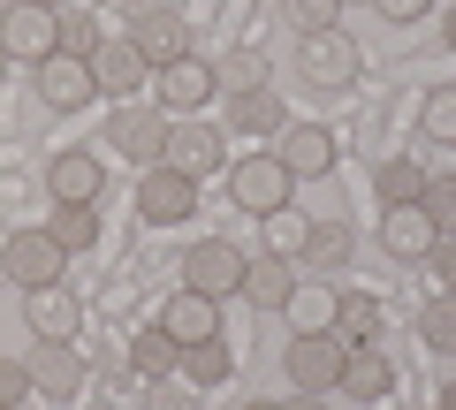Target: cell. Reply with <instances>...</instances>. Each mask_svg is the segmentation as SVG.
Masks as SVG:
<instances>
[{
  "label": "cell",
  "instance_id": "1",
  "mask_svg": "<svg viewBox=\"0 0 456 410\" xmlns=\"http://www.w3.org/2000/svg\"><path fill=\"white\" fill-rule=\"evenodd\" d=\"M289 190H297V175L274 160V152H244V160L228 167V197H236V205H244L251 221L281 213V205H289Z\"/></svg>",
  "mask_w": 456,
  "mask_h": 410
},
{
  "label": "cell",
  "instance_id": "2",
  "mask_svg": "<svg viewBox=\"0 0 456 410\" xmlns=\"http://www.w3.org/2000/svg\"><path fill=\"white\" fill-rule=\"evenodd\" d=\"M160 167H175V175L206 182L213 167H228V137H221V130H206V122H191V115H167V145H160Z\"/></svg>",
  "mask_w": 456,
  "mask_h": 410
},
{
  "label": "cell",
  "instance_id": "3",
  "mask_svg": "<svg viewBox=\"0 0 456 410\" xmlns=\"http://www.w3.org/2000/svg\"><path fill=\"white\" fill-rule=\"evenodd\" d=\"M61 266H69V251L53 244L46 229H16L8 244H0V274L16 281V289H53V281H61Z\"/></svg>",
  "mask_w": 456,
  "mask_h": 410
},
{
  "label": "cell",
  "instance_id": "4",
  "mask_svg": "<svg viewBox=\"0 0 456 410\" xmlns=\"http://www.w3.org/2000/svg\"><path fill=\"white\" fill-rule=\"evenodd\" d=\"M183 289H198V296H236L244 289V251L236 244H221V236H206V244H191L183 251Z\"/></svg>",
  "mask_w": 456,
  "mask_h": 410
},
{
  "label": "cell",
  "instance_id": "5",
  "mask_svg": "<svg viewBox=\"0 0 456 410\" xmlns=\"http://www.w3.org/2000/svg\"><path fill=\"white\" fill-rule=\"evenodd\" d=\"M358 68H365V53H358V38L342 31H312L305 38V84H320V92H342V84H358Z\"/></svg>",
  "mask_w": 456,
  "mask_h": 410
},
{
  "label": "cell",
  "instance_id": "6",
  "mask_svg": "<svg viewBox=\"0 0 456 410\" xmlns=\"http://www.w3.org/2000/svg\"><path fill=\"white\" fill-rule=\"evenodd\" d=\"M274 160L289 167L297 182H320V175H335L342 145H335V130H320V122H289V130H281V145H274Z\"/></svg>",
  "mask_w": 456,
  "mask_h": 410
},
{
  "label": "cell",
  "instance_id": "7",
  "mask_svg": "<svg viewBox=\"0 0 456 410\" xmlns=\"http://www.w3.org/2000/svg\"><path fill=\"white\" fill-rule=\"evenodd\" d=\"M137 213H145L152 229H175V221L198 213V182L175 175V167H145V182H137Z\"/></svg>",
  "mask_w": 456,
  "mask_h": 410
},
{
  "label": "cell",
  "instance_id": "8",
  "mask_svg": "<svg viewBox=\"0 0 456 410\" xmlns=\"http://www.w3.org/2000/svg\"><path fill=\"white\" fill-rule=\"evenodd\" d=\"M342 358H350V350H342L335 334H297L281 365H289V380L305 395H327V388H342Z\"/></svg>",
  "mask_w": 456,
  "mask_h": 410
},
{
  "label": "cell",
  "instance_id": "9",
  "mask_svg": "<svg viewBox=\"0 0 456 410\" xmlns=\"http://www.w3.org/2000/svg\"><path fill=\"white\" fill-rule=\"evenodd\" d=\"M92 84L114 99V107H130V92H145L152 68H145V53H137L130 38H99V53H92Z\"/></svg>",
  "mask_w": 456,
  "mask_h": 410
},
{
  "label": "cell",
  "instance_id": "10",
  "mask_svg": "<svg viewBox=\"0 0 456 410\" xmlns=\"http://www.w3.org/2000/svg\"><path fill=\"white\" fill-rule=\"evenodd\" d=\"M23 373H31V395H46V403H77L84 395V358L69 342H38L23 358Z\"/></svg>",
  "mask_w": 456,
  "mask_h": 410
},
{
  "label": "cell",
  "instance_id": "11",
  "mask_svg": "<svg viewBox=\"0 0 456 410\" xmlns=\"http://www.w3.org/2000/svg\"><path fill=\"white\" fill-rule=\"evenodd\" d=\"M99 145H122V160H145V167H160L167 115H160V107H114V122H107V137H99Z\"/></svg>",
  "mask_w": 456,
  "mask_h": 410
},
{
  "label": "cell",
  "instance_id": "12",
  "mask_svg": "<svg viewBox=\"0 0 456 410\" xmlns=\"http://www.w3.org/2000/svg\"><path fill=\"white\" fill-rule=\"evenodd\" d=\"M152 92H160V115H198L221 84H213V61H198V53H183V61H167L160 76H152Z\"/></svg>",
  "mask_w": 456,
  "mask_h": 410
},
{
  "label": "cell",
  "instance_id": "13",
  "mask_svg": "<svg viewBox=\"0 0 456 410\" xmlns=\"http://www.w3.org/2000/svg\"><path fill=\"white\" fill-rule=\"evenodd\" d=\"M0 53L38 68V61L53 53V8H31V0H16V8L0 16Z\"/></svg>",
  "mask_w": 456,
  "mask_h": 410
},
{
  "label": "cell",
  "instance_id": "14",
  "mask_svg": "<svg viewBox=\"0 0 456 410\" xmlns=\"http://www.w3.org/2000/svg\"><path fill=\"white\" fill-rule=\"evenodd\" d=\"M38 99H46V107H61V115L92 107V99H99L92 61H77V53H46V61H38Z\"/></svg>",
  "mask_w": 456,
  "mask_h": 410
},
{
  "label": "cell",
  "instance_id": "15",
  "mask_svg": "<svg viewBox=\"0 0 456 410\" xmlns=\"http://www.w3.org/2000/svg\"><path fill=\"white\" fill-rule=\"evenodd\" d=\"M122 38H130V46L145 53V68H152V76H160L167 61H183V53H191V23H183L175 8H160V16H137Z\"/></svg>",
  "mask_w": 456,
  "mask_h": 410
},
{
  "label": "cell",
  "instance_id": "16",
  "mask_svg": "<svg viewBox=\"0 0 456 410\" xmlns=\"http://www.w3.org/2000/svg\"><path fill=\"white\" fill-rule=\"evenodd\" d=\"M23 327L38 334V342H69V334L84 327V304L53 281V289H23Z\"/></svg>",
  "mask_w": 456,
  "mask_h": 410
},
{
  "label": "cell",
  "instance_id": "17",
  "mask_svg": "<svg viewBox=\"0 0 456 410\" xmlns=\"http://www.w3.org/2000/svg\"><path fill=\"white\" fill-rule=\"evenodd\" d=\"M46 190H53V205H92V197L107 190V167H99L92 152H53L46 160Z\"/></svg>",
  "mask_w": 456,
  "mask_h": 410
},
{
  "label": "cell",
  "instance_id": "18",
  "mask_svg": "<svg viewBox=\"0 0 456 410\" xmlns=\"http://www.w3.org/2000/svg\"><path fill=\"white\" fill-rule=\"evenodd\" d=\"M441 236H434V221H426V205H388L380 213V251L388 259H426Z\"/></svg>",
  "mask_w": 456,
  "mask_h": 410
},
{
  "label": "cell",
  "instance_id": "19",
  "mask_svg": "<svg viewBox=\"0 0 456 410\" xmlns=\"http://www.w3.org/2000/svg\"><path fill=\"white\" fill-rule=\"evenodd\" d=\"M160 327L175 334L183 350H191V342H213V334H221V304H213V296H198V289H175V304L160 312Z\"/></svg>",
  "mask_w": 456,
  "mask_h": 410
},
{
  "label": "cell",
  "instance_id": "20",
  "mask_svg": "<svg viewBox=\"0 0 456 410\" xmlns=\"http://www.w3.org/2000/svg\"><path fill=\"white\" fill-rule=\"evenodd\" d=\"M244 296L259 304V312H281L297 296V266L274 259V251H259V259H244Z\"/></svg>",
  "mask_w": 456,
  "mask_h": 410
},
{
  "label": "cell",
  "instance_id": "21",
  "mask_svg": "<svg viewBox=\"0 0 456 410\" xmlns=\"http://www.w3.org/2000/svg\"><path fill=\"white\" fill-rule=\"evenodd\" d=\"M228 130H236V137H281V130H289V107H281V92L266 84V92L228 99Z\"/></svg>",
  "mask_w": 456,
  "mask_h": 410
},
{
  "label": "cell",
  "instance_id": "22",
  "mask_svg": "<svg viewBox=\"0 0 456 410\" xmlns=\"http://www.w3.org/2000/svg\"><path fill=\"white\" fill-rule=\"evenodd\" d=\"M327 334H335L342 350H380V304H373V296H342Z\"/></svg>",
  "mask_w": 456,
  "mask_h": 410
},
{
  "label": "cell",
  "instance_id": "23",
  "mask_svg": "<svg viewBox=\"0 0 456 410\" xmlns=\"http://www.w3.org/2000/svg\"><path fill=\"white\" fill-rule=\"evenodd\" d=\"M388 388H395V365L380 358V350H350V358H342V395H358V403H380Z\"/></svg>",
  "mask_w": 456,
  "mask_h": 410
},
{
  "label": "cell",
  "instance_id": "24",
  "mask_svg": "<svg viewBox=\"0 0 456 410\" xmlns=\"http://www.w3.org/2000/svg\"><path fill=\"white\" fill-rule=\"evenodd\" d=\"M350 251H358V236L342 229V221H320V229L305 236V251H297V266H312V274H335V266H350Z\"/></svg>",
  "mask_w": 456,
  "mask_h": 410
},
{
  "label": "cell",
  "instance_id": "25",
  "mask_svg": "<svg viewBox=\"0 0 456 410\" xmlns=\"http://www.w3.org/2000/svg\"><path fill=\"white\" fill-rule=\"evenodd\" d=\"M130 365L145 380H175V365H183V342L167 327H137V342H130Z\"/></svg>",
  "mask_w": 456,
  "mask_h": 410
},
{
  "label": "cell",
  "instance_id": "26",
  "mask_svg": "<svg viewBox=\"0 0 456 410\" xmlns=\"http://www.w3.org/2000/svg\"><path fill=\"white\" fill-rule=\"evenodd\" d=\"M335 304H342V296L327 289V281H297V296L281 304V312L297 319V334H327V327H335Z\"/></svg>",
  "mask_w": 456,
  "mask_h": 410
},
{
  "label": "cell",
  "instance_id": "27",
  "mask_svg": "<svg viewBox=\"0 0 456 410\" xmlns=\"http://www.w3.org/2000/svg\"><path fill=\"white\" fill-rule=\"evenodd\" d=\"M175 373H183V388H221V380L236 373V358H228V342L213 334V342H191V350H183Z\"/></svg>",
  "mask_w": 456,
  "mask_h": 410
},
{
  "label": "cell",
  "instance_id": "28",
  "mask_svg": "<svg viewBox=\"0 0 456 410\" xmlns=\"http://www.w3.org/2000/svg\"><path fill=\"white\" fill-rule=\"evenodd\" d=\"M213 84H221L228 99H244V92H266V53H259V46H236L221 68H213Z\"/></svg>",
  "mask_w": 456,
  "mask_h": 410
},
{
  "label": "cell",
  "instance_id": "29",
  "mask_svg": "<svg viewBox=\"0 0 456 410\" xmlns=\"http://www.w3.org/2000/svg\"><path fill=\"white\" fill-rule=\"evenodd\" d=\"M373 190H380V205H419L426 167H419V160H380V167H373Z\"/></svg>",
  "mask_w": 456,
  "mask_h": 410
},
{
  "label": "cell",
  "instance_id": "30",
  "mask_svg": "<svg viewBox=\"0 0 456 410\" xmlns=\"http://www.w3.org/2000/svg\"><path fill=\"white\" fill-rule=\"evenodd\" d=\"M99 16H84V8H61V16H53V53H77V61H92L99 53Z\"/></svg>",
  "mask_w": 456,
  "mask_h": 410
},
{
  "label": "cell",
  "instance_id": "31",
  "mask_svg": "<svg viewBox=\"0 0 456 410\" xmlns=\"http://www.w3.org/2000/svg\"><path fill=\"white\" fill-rule=\"evenodd\" d=\"M46 236H53L61 251H92V244H99V213H92V205H53Z\"/></svg>",
  "mask_w": 456,
  "mask_h": 410
},
{
  "label": "cell",
  "instance_id": "32",
  "mask_svg": "<svg viewBox=\"0 0 456 410\" xmlns=\"http://www.w3.org/2000/svg\"><path fill=\"white\" fill-rule=\"evenodd\" d=\"M419 122H426V137H434V145H456V84H434V92H426Z\"/></svg>",
  "mask_w": 456,
  "mask_h": 410
},
{
  "label": "cell",
  "instance_id": "33",
  "mask_svg": "<svg viewBox=\"0 0 456 410\" xmlns=\"http://www.w3.org/2000/svg\"><path fill=\"white\" fill-rule=\"evenodd\" d=\"M305 236H312V221H305V213H289V205H281V213H266V251H274V259H289V266H297Z\"/></svg>",
  "mask_w": 456,
  "mask_h": 410
},
{
  "label": "cell",
  "instance_id": "34",
  "mask_svg": "<svg viewBox=\"0 0 456 410\" xmlns=\"http://www.w3.org/2000/svg\"><path fill=\"white\" fill-rule=\"evenodd\" d=\"M419 205H426V221H434V236H456V175H426Z\"/></svg>",
  "mask_w": 456,
  "mask_h": 410
},
{
  "label": "cell",
  "instance_id": "35",
  "mask_svg": "<svg viewBox=\"0 0 456 410\" xmlns=\"http://www.w3.org/2000/svg\"><path fill=\"white\" fill-rule=\"evenodd\" d=\"M419 334H426V350H456V296H434V304H426Z\"/></svg>",
  "mask_w": 456,
  "mask_h": 410
},
{
  "label": "cell",
  "instance_id": "36",
  "mask_svg": "<svg viewBox=\"0 0 456 410\" xmlns=\"http://www.w3.org/2000/svg\"><path fill=\"white\" fill-rule=\"evenodd\" d=\"M335 16H342V0H289V23H297V38H312V31H335Z\"/></svg>",
  "mask_w": 456,
  "mask_h": 410
},
{
  "label": "cell",
  "instance_id": "37",
  "mask_svg": "<svg viewBox=\"0 0 456 410\" xmlns=\"http://www.w3.org/2000/svg\"><path fill=\"white\" fill-rule=\"evenodd\" d=\"M426 266H434V281H441V296H456V236H441V244L426 251Z\"/></svg>",
  "mask_w": 456,
  "mask_h": 410
},
{
  "label": "cell",
  "instance_id": "38",
  "mask_svg": "<svg viewBox=\"0 0 456 410\" xmlns=\"http://www.w3.org/2000/svg\"><path fill=\"white\" fill-rule=\"evenodd\" d=\"M23 395H31V373H23V358H0V403L16 410Z\"/></svg>",
  "mask_w": 456,
  "mask_h": 410
},
{
  "label": "cell",
  "instance_id": "39",
  "mask_svg": "<svg viewBox=\"0 0 456 410\" xmlns=\"http://www.w3.org/2000/svg\"><path fill=\"white\" fill-rule=\"evenodd\" d=\"M373 8H380L388 23H419V16H426V0H373Z\"/></svg>",
  "mask_w": 456,
  "mask_h": 410
},
{
  "label": "cell",
  "instance_id": "40",
  "mask_svg": "<svg viewBox=\"0 0 456 410\" xmlns=\"http://www.w3.org/2000/svg\"><path fill=\"white\" fill-rule=\"evenodd\" d=\"M122 8V23H137V16H160V8H175V0H114Z\"/></svg>",
  "mask_w": 456,
  "mask_h": 410
},
{
  "label": "cell",
  "instance_id": "41",
  "mask_svg": "<svg viewBox=\"0 0 456 410\" xmlns=\"http://www.w3.org/2000/svg\"><path fill=\"white\" fill-rule=\"evenodd\" d=\"M441 46L456 53V0H449V16H441Z\"/></svg>",
  "mask_w": 456,
  "mask_h": 410
},
{
  "label": "cell",
  "instance_id": "42",
  "mask_svg": "<svg viewBox=\"0 0 456 410\" xmlns=\"http://www.w3.org/2000/svg\"><path fill=\"white\" fill-rule=\"evenodd\" d=\"M160 410H198V403H191V395H160Z\"/></svg>",
  "mask_w": 456,
  "mask_h": 410
},
{
  "label": "cell",
  "instance_id": "43",
  "mask_svg": "<svg viewBox=\"0 0 456 410\" xmlns=\"http://www.w3.org/2000/svg\"><path fill=\"white\" fill-rule=\"evenodd\" d=\"M441 410H456V380H449V388H441Z\"/></svg>",
  "mask_w": 456,
  "mask_h": 410
},
{
  "label": "cell",
  "instance_id": "44",
  "mask_svg": "<svg viewBox=\"0 0 456 410\" xmlns=\"http://www.w3.org/2000/svg\"><path fill=\"white\" fill-rule=\"evenodd\" d=\"M281 410H320V403H312V395H297V403H281Z\"/></svg>",
  "mask_w": 456,
  "mask_h": 410
},
{
  "label": "cell",
  "instance_id": "45",
  "mask_svg": "<svg viewBox=\"0 0 456 410\" xmlns=\"http://www.w3.org/2000/svg\"><path fill=\"white\" fill-rule=\"evenodd\" d=\"M31 8H53V16H61V8H69V0H31Z\"/></svg>",
  "mask_w": 456,
  "mask_h": 410
},
{
  "label": "cell",
  "instance_id": "46",
  "mask_svg": "<svg viewBox=\"0 0 456 410\" xmlns=\"http://www.w3.org/2000/svg\"><path fill=\"white\" fill-rule=\"evenodd\" d=\"M244 410H281V403H244Z\"/></svg>",
  "mask_w": 456,
  "mask_h": 410
},
{
  "label": "cell",
  "instance_id": "47",
  "mask_svg": "<svg viewBox=\"0 0 456 410\" xmlns=\"http://www.w3.org/2000/svg\"><path fill=\"white\" fill-rule=\"evenodd\" d=\"M0 76H8V53H0Z\"/></svg>",
  "mask_w": 456,
  "mask_h": 410
},
{
  "label": "cell",
  "instance_id": "48",
  "mask_svg": "<svg viewBox=\"0 0 456 410\" xmlns=\"http://www.w3.org/2000/svg\"><path fill=\"white\" fill-rule=\"evenodd\" d=\"M0 410H8V403H0Z\"/></svg>",
  "mask_w": 456,
  "mask_h": 410
}]
</instances>
